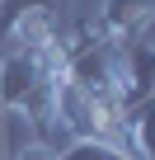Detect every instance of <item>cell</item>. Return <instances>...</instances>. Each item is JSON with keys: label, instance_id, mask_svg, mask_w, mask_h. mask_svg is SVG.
I'll use <instances>...</instances> for the list:
<instances>
[{"label": "cell", "instance_id": "cell-1", "mask_svg": "<svg viewBox=\"0 0 155 160\" xmlns=\"http://www.w3.org/2000/svg\"><path fill=\"white\" fill-rule=\"evenodd\" d=\"M122 71H127V47L99 33L94 24H80V33L61 42V80L80 85L85 94H94L118 113H122Z\"/></svg>", "mask_w": 155, "mask_h": 160}, {"label": "cell", "instance_id": "cell-2", "mask_svg": "<svg viewBox=\"0 0 155 160\" xmlns=\"http://www.w3.org/2000/svg\"><path fill=\"white\" fill-rule=\"evenodd\" d=\"M61 75V42L52 47H0V122H14L42 80Z\"/></svg>", "mask_w": 155, "mask_h": 160}, {"label": "cell", "instance_id": "cell-3", "mask_svg": "<svg viewBox=\"0 0 155 160\" xmlns=\"http://www.w3.org/2000/svg\"><path fill=\"white\" fill-rule=\"evenodd\" d=\"M155 24V0H104L99 5V33H108L113 42H141Z\"/></svg>", "mask_w": 155, "mask_h": 160}, {"label": "cell", "instance_id": "cell-4", "mask_svg": "<svg viewBox=\"0 0 155 160\" xmlns=\"http://www.w3.org/2000/svg\"><path fill=\"white\" fill-rule=\"evenodd\" d=\"M155 94V42H127V71H122V113L146 104Z\"/></svg>", "mask_w": 155, "mask_h": 160}, {"label": "cell", "instance_id": "cell-5", "mask_svg": "<svg viewBox=\"0 0 155 160\" xmlns=\"http://www.w3.org/2000/svg\"><path fill=\"white\" fill-rule=\"evenodd\" d=\"M127 141L136 160H155V94L136 108H127Z\"/></svg>", "mask_w": 155, "mask_h": 160}, {"label": "cell", "instance_id": "cell-6", "mask_svg": "<svg viewBox=\"0 0 155 160\" xmlns=\"http://www.w3.org/2000/svg\"><path fill=\"white\" fill-rule=\"evenodd\" d=\"M61 160H136V151L118 146V141H99V137H85V141H70L61 151Z\"/></svg>", "mask_w": 155, "mask_h": 160}, {"label": "cell", "instance_id": "cell-7", "mask_svg": "<svg viewBox=\"0 0 155 160\" xmlns=\"http://www.w3.org/2000/svg\"><path fill=\"white\" fill-rule=\"evenodd\" d=\"M5 160H61V151L52 146V141H42V137H33V141H24V146H14Z\"/></svg>", "mask_w": 155, "mask_h": 160}, {"label": "cell", "instance_id": "cell-8", "mask_svg": "<svg viewBox=\"0 0 155 160\" xmlns=\"http://www.w3.org/2000/svg\"><path fill=\"white\" fill-rule=\"evenodd\" d=\"M61 5H70V0H0V19H10L19 10H52V14H61Z\"/></svg>", "mask_w": 155, "mask_h": 160}]
</instances>
